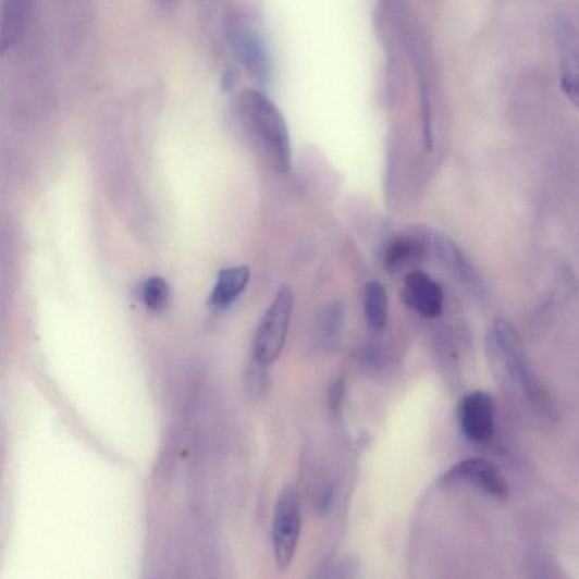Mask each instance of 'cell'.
<instances>
[{"label": "cell", "mask_w": 579, "mask_h": 579, "mask_svg": "<svg viewBox=\"0 0 579 579\" xmlns=\"http://www.w3.org/2000/svg\"><path fill=\"white\" fill-rule=\"evenodd\" d=\"M235 109L249 139L282 175H286L293 167V149L278 107L262 93L247 90L238 97Z\"/></svg>", "instance_id": "obj_1"}, {"label": "cell", "mask_w": 579, "mask_h": 579, "mask_svg": "<svg viewBox=\"0 0 579 579\" xmlns=\"http://www.w3.org/2000/svg\"><path fill=\"white\" fill-rule=\"evenodd\" d=\"M292 290L283 286L260 321L252 344L254 362L270 367L280 357L294 312Z\"/></svg>", "instance_id": "obj_2"}, {"label": "cell", "mask_w": 579, "mask_h": 579, "mask_svg": "<svg viewBox=\"0 0 579 579\" xmlns=\"http://www.w3.org/2000/svg\"><path fill=\"white\" fill-rule=\"evenodd\" d=\"M301 526V509L296 491L284 488L275 503L272 525L273 553L281 571H285L294 562Z\"/></svg>", "instance_id": "obj_3"}, {"label": "cell", "mask_w": 579, "mask_h": 579, "mask_svg": "<svg viewBox=\"0 0 579 579\" xmlns=\"http://www.w3.org/2000/svg\"><path fill=\"white\" fill-rule=\"evenodd\" d=\"M442 484H469L500 500L508 497V486L495 466L482 458L460 460L442 478Z\"/></svg>", "instance_id": "obj_4"}, {"label": "cell", "mask_w": 579, "mask_h": 579, "mask_svg": "<svg viewBox=\"0 0 579 579\" xmlns=\"http://www.w3.org/2000/svg\"><path fill=\"white\" fill-rule=\"evenodd\" d=\"M231 46L248 75L264 84L271 73L270 57L262 35L251 24H238L230 35Z\"/></svg>", "instance_id": "obj_5"}, {"label": "cell", "mask_w": 579, "mask_h": 579, "mask_svg": "<svg viewBox=\"0 0 579 579\" xmlns=\"http://www.w3.org/2000/svg\"><path fill=\"white\" fill-rule=\"evenodd\" d=\"M431 248L440 257L444 266L479 300L486 299V286L468 257L447 236L441 233H427Z\"/></svg>", "instance_id": "obj_6"}, {"label": "cell", "mask_w": 579, "mask_h": 579, "mask_svg": "<svg viewBox=\"0 0 579 579\" xmlns=\"http://www.w3.org/2000/svg\"><path fill=\"white\" fill-rule=\"evenodd\" d=\"M458 417L463 433L472 443H485L494 433L495 405L486 393L473 392L463 398Z\"/></svg>", "instance_id": "obj_7"}, {"label": "cell", "mask_w": 579, "mask_h": 579, "mask_svg": "<svg viewBox=\"0 0 579 579\" xmlns=\"http://www.w3.org/2000/svg\"><path fill=\"white\" fill-rule=\"evenodd\" d=\"M402 298L405 305L426 318H438L444 310L442 286L419 270L405 275Z\"/></svg>", "instance_id": "obj_8"}, {"label": "cell", "mask_w": 579, "mask_h": 579, "mask_svg": "<svg viewBox=\"0 0 579 579\" xmlns=\"http://www.w3.org/2000/svg\"><path fill=\"white\" fill-rule=\"evenodd\" d=\"M430 248L431 244L424 231L396 236L384 250L383 266L387 272L398 274L421 262Z\"/></svg>", "instance_id": "obj_9"}, {"label": "cell", "mask_w": 579, "mask_h": 579, "mask_svg": "<svg viewBox=\"0 0 579 579\" xmlns=\"http://www.w3.org/2000/svg\"><path fill=\"white\" fill-rule=\"evenodd\" d=\"M250 280V269L246 266L222 270L213 287L210 304L219 309L233 305L245 292Z\"/></svg>", "instance_id": "obj_10"}, {"label": "cell", "mask_w": 579, "mask_h": 579, "mask_svg": "<svg viewBox=\"0 0 579 579\" xmlns=\"http://www.w3.org/2000/svg\"><path fill=\"white\" fill-rule=\"evenodd\" d=\"M559 40L560 88L569 101L579 107V53L565 28L562 30Z\"/></svg>", "instance_id": "obj_11"}, {"label": "cell", "mask_w": 579, "mask_h": 579, "mask_svg": "<svg viewBox=\"0 0 579 579\" xmlns=\"http://www.w3.org/2000/svg\"><path fill=\"white\" fill-rule=\"evenodd\" d=\"M365 316L369 328L383 332L389 322V295L380 282H370L365 287Z\"/></svg>", "instance_id": "obj_12"}, {"label": "cell", "mask_w": 579, "mask_h": 579, "mask_svg": "<svg viewBox=\"0 0 579 579\" xmlns=\"http://www.w3.org/2000/svg\"><path fill=\"white\" fill-rule=\"evenodd\" d=\"M141 301L152 311H163L170 304L171 290L168 282L152 276L144 282L140 292Z\"/></svg>", "instance_id": "obj_13"}, {"label": "cell", "mask_w": 579, "mask_h": 579, "mask_svg": "<svg viewBox=\"0 0 579 579\" xmlns=\"http://www.w3.org/2000/svg\"><path fill=\"white\" fill-rule=\"evenodd\" d=\"M344 318L343 307L338 304L328 307L318 321V334L325 343H332L341 332Z\"/></svg>", "instance_id": "obj_14"}, {"label": "cell", "mask_w": 579, "mask_h": 579, "mask_svg": "<svg viewBox=\"0 0 579 579\" xmlns=\"http://www.w3.org/2000/svg\"><path fill=\"white\" fill-rule=\"evenodd\" d=\"M343 392H344V385L342 382L335 383L330 391V397H329L330 409L335 415L338 412V409L341 407Z\"/></svg>", "instance_id": "obj_15"}]
</instances>
